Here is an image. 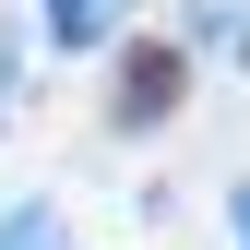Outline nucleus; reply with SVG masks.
Masks as SVG:
<instances>
[{
  "instance_id": "f257e3e1",
  "label": "nucleus",
  "mask_w": 250,
  "mask_h": 250,
  "mask_svg": "<svg viewBox=\"0 0 250 250\" xmlns=\"http://www.w3.org/2000/svg\"><path fill=\"white\" fill-rule=\"evenodd\" d=\"M179 96H191V48H179V36H143V48H119L107 131H155V119H179Z\"/></svg>"
},
{
  "instance_id": "f03ea898",
  "label": "nucleus",
  "mask_w": 250,
  "mask_h": 250,
  "mask_svg": "<svg viewBox=\"0 0 250 250\" xmlns=\"http://www.w3.org/2000/svg\"><path fill=\"white\" fill-rule=\"evenodd\" d=\"M119 24H131V0H48V48H60V60L119 48Z\"/></svg>"
},
{
  "instance_id": "7ed1b4c3",
  "label": "nucleus",
  "mask_w": 250,
  "mask_h": 250,
  "mask_svg": "<svg viewBox=\"0 0 250 250\" xmlns=\"http://www.w3.org/2000/svg\"><path fill=\"white\" fill-rule=\"evenodd\" d=\"M191 36L227 48V60H250V0H191Z\"/></svg>"
},
{
  "instance_id": "20e7f679",
  "label": "nucleus",
  "mask_w": 250,
  "mask_h": 250,
  "mask_svg": "<svg viewBox=\"0 0 250 250\" xmlns=\"http://www.w3.org/2000/svg\"><path fill=\"white\" fill-rule=\"evenodd\" d=\"M48 238H60L48 203H12V214H0V250H48Z\"/></svg>"
},
{
  "instance_id": "39448f33",
  "label": "nucleus",
  "mask_w": 250,
  "mask_h": 250,
  "mask_svg": "<svg viewBox=\"0 0 250 250\" xmlns=\"http://www.w3.org/2000/svg\"><path fill=\"white\" fill-rule=\"evenodd\" d=\"M227 238L250 250V179H238V191H227Z\"/></svg>"
}]
</instances>
